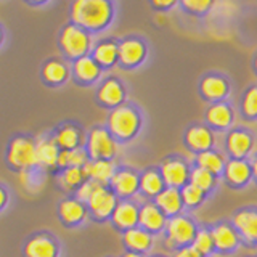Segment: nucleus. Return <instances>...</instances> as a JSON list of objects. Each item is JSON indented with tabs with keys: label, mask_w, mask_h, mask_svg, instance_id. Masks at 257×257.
Here are the masks:
<instances>
[{
	"label": "nucleus",
	"mask_w": 257,
	"mask_h": 257,
	"mask_svg": "<svg viewBox=\"0 0 257 257\" xmlns=\"http://www.w3.org/2000/svg\"><path fill=\"white\" fill-rule=\"evenodd\" d=\"M111 16V7L104 0H77L72 5V20L85 28H101Z\"/></svg>",
	"instance_id": "obj_1"
},
{
	"label": "nucleus",
	"mask_w": 257,
	"mask_h": 257,
	"mask_svg": "<svg viewBox=\"0 0 257 257\" xmlns=\"http://www.w3.org/2000/svg\"><path fill=\"white\" fill-rule=\"evenodd\" d=\"M8 161L23 171L37 164V147L29 139H15L8 150Z\"/></svg>",
	"instance_id": "obj_2"
},
{
	"label": "nucleus",
	"mask_w": 257,
	"mask_h": 257,
	"mask_svg": "<svg viewBox=\"0 0 257 257\" xmlns=\"http://www.w3.org/2000/svg\"><path fill=\"white\" fill-rule=\"evenodd\" d=\"M109 127L119 137H131L139 127V117L131 108L120 106L116 111H112L109 117Z\"/></svg>",
	"instance_id": "obj_3"
},
{
	"label": "nucleus",
	"mask_w": 257,
	"mask_h": 257,
	"mask_svg": "<svg viewBox=\"0 0 257 257\" xmlns=\"http://www.w3.org/2000/svg\"><path fill=\"white\" fill-rule=\"evenodd\" d=\"M61 45L71 56H80L88 48V37L77 26H68L61 34Z\"/></svg>",
	"instance_id": "obj_4"
},
{
	"label": "nucleus",
	"mask_w": 257,
	"mask_h": 257,
	"mask_svg": "<svg viewBox=\"0 0 257 257\" xmlns=\"http://www.w3.org/2000/svg\"><path fill=\"white\" fill-rule=\"evenodd\" d=\"M88 148H90V155L93 158H103L106 161V158H111L112 153H114V142L111 140V137L104 131L96 128L90 135Z\"/></svg>",
	"instance_id": "obj_5"
},
{
	"label": "nucleus",
	"mask_w": 257,
	"mask_h": 257,
	"mask_svg": "<svg viewBox=\"0 0 257 257\" xmlns=\"http://www.w3.org/2000/svg\"><path fill=\"white\" fill-rule=\"evenodd\" d=\"M88 203H90V207L96 217H106L112 209H114L116 201L111 193H108L103 187H98L93 191V195L88 199Z\"/></svg>",
	"instance_id": "obj_6"
},
{
	"label": "nucleus",
	"mask_w": 257,
	"mask_h": 257,
	"mask_svg": "<svg viewBox=\"0 0 257 257\" xmlns=\"http://www.w3.org/2000/svg\"><path fill=\"white\" fill-rule=\"evenodd\" d=\"M56 246L55 243L44 235H37L31 238L26 244V255L28 257H55Z\"/></svg>",
	"instance_id": "obj_7"
},
{
	"label": "nucleus",
	"mask_w": 257,
	"mask_h": 257,
	"mask_svg": "<svg viewBox=\"0 0 257 257\" xmlns=\"http://www.w3.org/2000/svg\"><path fill=\"white\" fill-rule=\"evenodd\" d=\"M169 236L179 244L188 243V241L195 236V227H193V223L190 220L179 217V219H174L169 223Z\"/></svg>",
	"instance_id": "obj_8"
},
{
	"label": "nucleus",
	"mask_w": 257,
	"mask_h": 257,
	"mask_svg": "<svg viewBox=\"0 0 257 257\" xmlns=\"http://www.w3.org/2000/svg\"><path fill=\"white\" fill-rule=\"evenodd\" d=\"M82 172L84 177H92L96 183H106L109 179H112V164L104 159H100L92 164L87 163L82 167Z\"/></svg>",
	"instance_id": "obj_9"
},
{
	"label": "nucleus",
	"mask_w": 257,
	"mask_h": 257,
	"mask_svg": "<svg viewBox=\"0 0 257 257\" xmlns=\"http://www.w3.org/2000/svg\"><path fill=\"white\" fill-rule=\"evenodd\" d=\"M145 48L137 40H125V42L119 47V56L120 61L125 64H135L143 58Z\"/></svg>",
	"instance_id": "obj_10"
},
{
	"label": "nucleus",
	"mask_w": 257,
	"mask_h": 257,
	"mask_svg": "<svg viewBox=\"0 0 257 257\" xmlns=\"http://www.w3.org/2000/svg\"><path fill=\"white\" fill-rule=\"evenodd\" d=\"M37 163L42 166H55L58 163V148L53 142L48 140H40L37 145Z\"/></svg>",
	"instance_id": "obj_11"
},
{
	"label": "nucleus",
	"mask_w": 257,
	"mask_h": 257,
	"mask_svg": "<svg viewBox=\"0 0 257 257\" xmlns=\"http://www.w3.org/2000/svg\"><path fill=\"white\" fill-rule=\"evenodd\" d=\"M163 174L167 183L180 185L187 179V167H185L179 161H169L163 166Z\"/></svg>",
	"instance_id": "obj_12"
},
{
	"label": "nucleus",
	"mask_w": 257,
	"mask_h": 257,
	"mask_svg": "<svg viewBox=\"0 0 257 257\" xmlns=\"http://www.w3.org/2000/svg\"><path fill=\"white\" fill-rule=\"evenodd\" d=\"M238 228L247 238L257 239V214L255 212H239L235 219Z\"/></svg>",
	"instance_id": "obj_13"
},
{
	"label": "nucleus",
	"mask_w": 257,
	"mask_h": 257,
	"mask_svg": "<svg viewBox=\"0 0 257 257\" xmlns=\"http://www.w3.org/2000/svg\"><path fill=\"white\" fill-rule=\"evenodd\" d=\"M139 219L137 209L132 204H120L114 211V222L120 227H131Z\"/></svg>",
	"instance_id": "obj_14"
},
{
	"label": "nucleus",
	"mask_w": 257,
	"mask_h": 257,
	"mask_svg": "<svg viewBox=\"0 0 257 257\" xmlns=\"http://www.w3.org/2000/svg\"><path fill=\"white\" fill-rule=\"evenodd\" d=\"M60 214L66 222L74 223V222H79L84 217V207L80 206L77 201H72V199L63 201L61 206H60Z\"/></svg>",
	"instance_id": "obj_15"
},
{
	"label": "nucleus",
	"mask_w": 257,
	"mask_h": 257,
	"mask_svg": "<svg viewBox=\"0 0 257 257\" xmlns=\"http://www.w3.org/2000/svg\"><path fill=\"white\" fill-rule=\"evenodd\" d=\"M137 177L131 172H119L112 177V185L120 195H128L137 188Z\"/></svg>",
	"instance_id": "obj_16"
},
{
	"label": "nucleus",
	"mask_w": 257,
	"mask_h": 257,
	"mask_svg": "<svg viewBox=\"0 0 257 257\" xmlns=\"http://www.w3.org/2000/svg\"><path fill=\"white\" fill-rule=\"evenodd\" d=\"M100 100L106 104H116L122 100V88L116 82V80H108L100 88Z\"/></svg>",
	"instance_id": "obj_17"
},
{
	"label": "nucleus",
	"mask_w": 257,
	"mask_h": 257,
	"mask_svg": "<svg viewBox=\"0 0 257 257\" xmlns=\"http://www.w3.org/2000/svg\"><path fill=\"white\" fill-rule=\"evenodd\" d=\"M60 166H71V167H80L87 164L85 153L82 150H64L58 156Z\"/></svg>",
	"instance_id": "obj_18"
},
{
	"label": "nucleus",
	"mask_w": 257,
	"mask_h": 257,
	"mask_svg": "<svg viewBox=\"0 0 257 257\" xmlns=\"http://www.w3.org/2000/svg\"><path fill=\"white\" fill-rule=\"evenodd\" d=\"M140 222L151 230L159 228L164 222V217L155 206H145L140 212Z\"/></svg>",
	"instance_id": "obj_19"
},
{
	"label": "nucleus",
	"mask_w": 257,
	"mask_h": 257,
	"mask_svg": "<svg viewBox=\"0 0 257 257\" xmlns=\"http://www.w3.org/2000/svg\"><path fill=\"white\" fill-rule=\"evenodd\" d=\"M187 140H188V143L191 145L193 148L203 150V148H207L209 145L212 143V137L206 131V128L195 127V128H191V131L188 132Z\"/></svg>",
	"instance_id": "obj_20"
},
{
	"label": "nucleus",
	"mask_w": 257,
	"mask_h": 257,
	"mask_svg": "<svg viewBox=\"0 0 257 257\" xmlns=\"http://www.w3.org/2000/svg\"><path fill=\"white\" fill-rule=\"evenodd\" d=\"M251 147V139L243 132H233L228 139V148L235 156H243Z\"/></svg>",
	"instance_id": "obj_21"
},
{
	"label": "nucleus",
	"mask_w": 257,
	"mask_h": 257,
	"mask_svg": "<svg viewBox=\"0 0 257 257\" xmlns=\"http://www.w3.org/2000/svg\"><path fill=\"white\" fill-rule=\"evenodd\" d=\"M158 204L164 209L166 212H177L180 209V195L177 190H166L158 196Z\"/></svg>",
	"instance_id": "obj_22"
},
{
	"label": "nucleus",
	"mask_w": 257,
	"mask_h": 257,
	"mask_svg": "<svg viewBox=\"0 0 257 257\" xmlns=\"http://www.w3.org/2000/svg\"><path fill=\"white\" fill-rule=\"evenodd\" d=\"M212 239L215 246H219L222 249H228L236 244V236L228 227H217L212 233Z\"/></svg>",
	"instance_id": "obj_23"
},
{
	"label": "nucleus",
	"mask_w": 257,
	"mask_h": 257,
	"mask_svg": "<svg viewBox=\"0 0 257 257\" xmlns=\"http://www.w3.org/2000/svg\"><path fill=\"white\" fill-rule=\"evenodd\" d=\"M76 72H77V76L80 79L92 80V79H95L96 76H98V66H96L93 60L84 56V58L77 60V63H76Z\"/></svg>",
	"instance_id": "obj_24"
},
{
	"label": "nucleus",
	"mask_w": 257,
	"mask_h": 257,
	"mask_svg": "<svg viewBox=\"0 0 257 257\" xmlns=\"http://www.w3.org/2000/svg\"><path fill=\"white\" fill-rule=\"evenodd\" d=\"M77 142H79V134L76 128L71 125L63 127L58 132V135H56V143H58L60 147H63L64 150H74Z\"/></svg>",
	"instance_id": "obj_25"
},
{
	"label": "nucleus",
	"mask_w": 257,
	"mask_h": 257,
	"mask_svg": "<svg viewBox=\"0 0 257 257\" xmlns=\"http://www.w3.org/2000/svg\"><path fill=\"white\" fill-rule=\"evenodd\" d=\"M119 50H117V47L114 44H111V42H104L101 45L96 47V50H95V58L98 63L101 64H111V63H114L116 60V56H117Z\"/></svg>",
	"instance_id": "obj_26"
},
{
	"label": "nucleus",
	"mask_w": 257,
	"mask_h": 257,
	"mask_svg": "<svg viewBox=\"0 0 257 257\" xmlns=\"http://www.w3.org/2000/svg\"><path fill=\"white\" fill-rule=\"evenodd\" d=\"M209 120H211L212 124L215 125H220V127H225L230 124L231 120V112L227 106H223V104H217V106L209 109Z\"/></svg>",
	"instance_id": "obj_27"
},
{
	"label": "nucleus",
	"mask_w": 257,
	"mask_h": 257,
	"mask_svg": "<svg viewBox=\"0 0 257 257\" xmlns=\"http://www.w3.org/2000/svg\"><path fill=\"white\" fill-rule=\"evenodd\" d=\"M125 243L134 249H147L151 243V238L140 230H128L125 233Z\"/></svg>",
	"instance_id": "obj_28"
},
{
	"label": "nucleus",
	"mask_w": 257,
	"mask_h": 257,
	"mask_svg": "<svg viewBox=\"0 0 257 257\" xmlns=\"http://www.w3.org/2000/svg\"><path fill=\"white\" fill-rule=\"evenodd\" d=\"M227 175L231 182L243 183L249 177V169L244 163H241V161H233L227 167Z\"/></svg>",
	"instance_id": "obj_29"
},
{
	"label": "nucleus",
	"mask_w": 257,
	"mask_h": 257,
	"mask_svg": "<svg viewBox=\"0 0 257 257\" xmlns=\"http://www.w3.org/2000/svg\"><path fill=\"white\" fill-rule=\"evenodd\" d=\"M203 92L207 96H212V98H219V96L225 95L227 92V85L222 79H217V77H209L203 82Z\"/></svg>",
	"instance_id": "obj_30"
},
{
	"label": "nucleus",
	"mask_w": 257,
	"mask_h": 257,
	"mask_svg": "<svg viewBox=\"0 0 257 257\" xmlns=\"http://www.w3.org/2000/svg\"><path fill=\"white\" fill-rule=\"evenodd\" d=\"M66 76V68L63 66L58 61H50L45 64L44 68V77L48 80V82H61Z\"/></svg>",
	"instance_id": "obj_31"
},
{
	"label": "nucleus",
	"mask_w": 257,
	"mask_h": 257,
	"mask_svg": "<svg viewBox=\"0 0 257 257\" xmlns=\"http://www.w3.org/2000/svg\"><path fill=\"white\" fill-rule=\"evenodd\" d=\"M199 164L207 172H219L222 167V161L214 153H203L199 156Z\"/></svg>",
	"instance_id": "obj_32"
},
{
	"label": "nucleus",
	"mask_w": 257,
	"mask_h": 257,
	"mask_svg": "<svg viewBox=\"0 0 257 257\" xmlns=\"http://www.w3.org/2000/svg\"><path fill=\"white\" fill-rule=\"evenodd\" d=\"M142 187L145 191L150 193V195H155V193H158L161 187H163V182H161L159 175L156 172H147L142 179Z\"/></svg>",
	"instance_id": "obj_33"
},
{
	"label": "nucleus",
	"mask_w": 257,
	"mask_h": 257,
	"mask_svg": "<svg viewBox=\"0 0 257 257\" xmlns=\"http://www.w3.org/2000/svg\"><path fill=\"white\" fill-rule=\"evenodd\" d=\"M191 182L193 185H196L198 188L206 190L212 185V175L211 172L204 171V169H196V171H193L191 174Z\"/></svg>",
	"instance_id": "obj_34"
},
{
	"label": "nucleus",
	"mask_w": 257,
	"mask_h": 257,
	"mask_svg": "<svg viewBox=\"0 0 257 257\" xmlns=\"http://www.w3.org/2000/svg\"><path fill=\"white\" fill-rule=\"evenodd\" d=\"M84 179V172L80 167H69L68 171H64L63 174V182L68 187H74V185L80 183V180Z\"/></svg>",
	"instance_id": "obj_35"
},
{
	"label": "nucleus",
	"mask_w": 257,
	"mask_h": 257,
	"mask_svg": "<svg viewBox=\"0 0 257 257\" xmlns=\"http://www.w3.org/2000/svg\"><path fill=\"white\" fill-rule=\"evenodd\" d=\"M212 243H214V239H212L211 235H209V233L199 231L196 239H195V249L198 252H209V251H211V247H212Z\"/></svg>",
	"instance_id": "obj_36"
},
{
	"label": "nucleus",
	"mask_w": 257,
	"mask_h": 257,
	"mask_svg": "<svg viewBox=\"0 0 257 257\" xmlns=\"http://www.w3.org/2000/svg\"><path fill=\"white\" fill-rule=\"evenodd\" d=\"M203 198V190L198 188L196 185H188V187L183 188V199L187 201L188 204H196Z\"/></svg>",
	"instance_id": "obj_37"
},
{
	"label": "nucleus",
	"mask_w": 257,
	"mask_h": 257,
	"mask_svg": "<svg viewBox=\"0 0 257 257\" xmlns=\"http://www.w3.org/2000/svg\"><path fill=\"white\" fill-rule=\"evenodd\" d=\"M244 111L251 116L257 114V88H252V90L247 93L244 100Z\"/></svg>",
	"instance_id": "obj_38"
},
{
	"label": "nucleus",
	"mask_w": 257,
	"mask_h": 257,
	"mask_svg": "<svg viewBox=\"0 0 257 257\" xmlns=\"http://www.w3.org/2000/svg\"><path fill=\"white\" fill-rule=\"evenodd\" d=\"M100 187V183H96V182H87V183H84L82 187H80V190L77 191V196H79V199H84V201H88L90 199V196L93 195V191Z\"/></svg>",
	"instance_id": "obj_39"
},
{
	"label": "nucleus",
	"mask_w": 257,
	"mask_h": 257,
	"mask_svg": "<svg viewBox=\"0 0 257 257\" xmlns=\"http://www.w3.org/2000/svg\"><path fill=\"white\" fill-rule=\"evenodd\" d=\"M185 5H187L188 8H191V10L201 12V10H206V8L209 7V2H191V0H187Z\"/></svg>",
	"instance_id": "obj_40"
},
{
	"label": "nucleus",
	"mask_w": 257,
	"mask_h": 257,
	"mask_svg": "<svg viewBox=\"0 0 257 257\" xmlns=\"http://www.w3.org/2000/svg\"><path fill=\"white\" fill-rule=\"evenodd\" d=\"M175 257H199V252L195 247H187V249H182Z\"/></svg>",
	"instance_id": "obj_41"
},
{
	"label": "nucleus",
	"mask_w": 257,
	"mask_h": 257,
	"mask_svg": "<svg viewBox=\"0 0 257 257\" xmlns=\"http://www.w3.org/2000/svg\"><path fill=\"white\" fill-rule=\"evenodd\" d=\"M5 201H7V195H5V191L0 188V207L5 204Z\"/></svg>",
	"instance_id": "obj_42"
},
{
	"label": "nucleus",
	"mask_w": 257,
	"mask_h": 257,
	"mask_svg": "<svg viewBox=\"0 0 257 257\" xmlns=\"http://www.w3.org/2000/svg\"><path fill=\"white\" fill-rule=\"evenodd\" d=\"M156 5H171L172 2H155Z\"/></svg>",
	"instance_id": "obj_43"
},
{
	"label": "nucleus",
	"mask_w": 257,
	"mask_h": 257,
	"mask_svg": "<svg viewBox=\"0 0 257 257\" xmlns=\"http://www.w3.org/2000/svg\"><path fill=\"white\" fill-rule=\"evenodd\" d=\"M125 257H140V255H137V254H127Z\"/></svg>",
	"instance_id": "obj_44"
},
{
	"label": "nucleus",
	"mask_w": 257,
	"mask_h": 257,
	"mask_svg": "<svg viewBox=\"0 0 257 257\" xmlns=\"http://www.w3.org/2000/svg\"><path fill=\"white\" fill-rule=\"evenodd\" d=\"M254 172H255V175H257V161H255V164H254Z\"/></svg>",
	"instance_id": "obj_45"
},
{
	"label": "nucleus",
	"mask_w": 257,
	"mask_h": 257,
	"mask_svg": "<svg viewBox=\"0 0 257 257\" xmlns=\"http://www.w3.org/2000/svg\"><path fill=\"white\" fill-rule=\"evenodd\" d=\"M0 39H2V32H0Z\"/></svg>",
	"instance_id": "obj_46"
}]
</instances>
